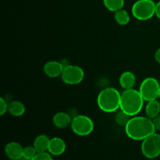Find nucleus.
<instances>
[{"mask_svg": "<svg viewBox=\"0 0 160 160\" xmlns=\"http://www.w3.org/2000/svg\"><path fill=\"white\" fill-rule=\"evenodd\" d=\"M124 128L127 136L134 141H143L156 131L152 119L138 115L131 117Z\"/></svg>", "mask_w": 160, "mask_h": 160, "instance_id": "obj_1", "label": "nucleus"}, {"mask_svg": "<svg viewBox=\"0 0 160 160\" xmlns=\"http://www.w3.org/2000/svg\"><path fill=\"white\" fill-rule=\"evenodd\" d=\"M144 102L139 90L127 89L121 93L120 109L130 117H134L142 111Z\"/></svg>", "mask_w": 160, "mask_h": 160, "instance_id": "obj_2", "label": "nucleus"}, {"mask_svg": "<svg viewBox=\"0 0 160 160\" xmlns=\"http://www.w3.org/2000/svg\"><path fill=\"white\" fill-rule=\"evenodd\" d=\"M121 94L114 88H106L98 94L97 97V105L102 111L105 112H116L120 108Z\"/></svg>", "mask_w": 160, "mask_h": 160, "instance_id": "obj_3", "label": "nucleus"}, {"mask_svg": "<svg viewBox=\"0 0 160 160\" xmlns=\"http://www.w3.org/2000/svg\"><path fill=\"white\" fill-rule=\"evenodd\" d=\"M156 3L153 0H138L131 8L132 16L141 21L150 20L156 15Z\"/></svg>", "mask_w": 160, "mask_h": 160, "instance_id": "obj_4", "label": "nucleus"}, {"mask_svg": "<svg viewBox=\"0 0 160 160\" xmlns=\"http://www.w3.org/2000/svg\"><path fill=\"white\" fill-rule=\"evenodd\" d=\"M141 150L147 159H156L160 156V134L156 132L144 139L141 145Z\"/></svg>", "mask_w": 160, "mask_h": 160, "instance_id": "obj_5", "label": "nucleus"}, {"mask_svg": "<svg viewBox=\"0 0 160 160\" xmlns=\"http://www.w3.org/2000/svg\"><path fill=\"white\" fill-rule=\"evenodd\" d=\"M70 128L75 134L84 137L92 134L95 124L93 120L88 116L78 115L72 119Z\"/></svg>", "mask_w": 160, "mask_h": 160, "instance_id": "obj_6", "label": "nucleus"}, {"mask_svg": "<svg viewBox=\"0 0 160 160\" xmlns=\"http://www.w3.org/2000/svg\"><path fill=\"white\" fill-rule=\"evenodd\" d=\"M160 84L156 78H146L141 83L139 92L142 98L146 102L157 99L159 98Z\"/></svg>", "mask_w": 160, "mask_h": 160, "instance_id": "obj_7", "label": "nucleus"}, {"mask_svg": "<svg viewBox=\"0 0 160 160\" xmlns=\"http://www.w3.org/2000/svg\"><path fill=\"white\" fill-rule=\"evenodd\" d=\"M84 72L81 67L76 65H67L64 67L61 78L65 84L76 85L84 80Z\"/></svg>", "mask_w": 160, "mask_h": 160, "instance_id": "obj_8", "label": "nucleus"}, {"mask_svg": "<svg viewBox=\"0 0 160 160\" xmlns=\"http://www.w3.org/2000/svg\"><path fill=\"white\" fill-rule=\"evenodd\" d=\"M65 66L59 61H48L44 65L43 71L46 76L51 78L61 77Z\"/></svg>", "mask_w": 160, "mask_h": 160, "instance_id": "obj_9", "label": "nucleus"}, {"mask_svg": "<svg viewBox=\"0 0 160 160\" xmlns=\"http://www.w3.org/2000/svg\"><path fill=\"white\" fill-rule=\"evenodd\" d=\"M23 148L16 142H9L5 147V154L11 160H19L23 158Z\"/></svg>", "mask_w": 160, "mask_h": 160, "instance_id": "obj_10", "label": "nucleus"}, {"mask_svg": "<svg viewBox=\"0 0 160 160\" xmlns=\"http://www.w3.org/2000/svg\"><path fill=\"white\" fill-rule=\"evenodd\" d=\"M66 143L61 138L55 137L50 139L49 146H48V152L52 156H61L66 151Z\"/></svg>", "mask_w": 160, "mask_h": 160, "instance_id": "obj_11", "label": "nucleus"}, {"mask_svg": "<svg viewBox=\"0 0 160 160\" xmlns=\"http://www.w3.org/2000/svg\"><path fill=\"white\" fill-rule=\"evenodd\" d=\"M72 122V118L66 112H58L53 116L52 117V123L56 128H67V127L70 126Z\"/></svg>", "mask_w": 160, "mask_h": 160, "instance_id": "obj_12", "label": "nucleus"}, {"mask_svg": "<svg viewBox=\"0 0 160 160\" xmlns=\"http://www.w3.org/2000/svg\"><path fill=\"white\" fill-rule=\"evenodd\" d=\"M119 83L124 90L134 88L136 83V77L131 71H125L121 73L119 78Z\"/></svg>", "mask_w": 160, "mask_h": 160, "instance_id": "obj_13", "label": "nucleus"}, {"mask_svg": "<svg viewBox=\"0 0 160 160\" xmlns=\"http://www.w3.org/2000/svg\"><path fill=\"white\" fill-rule=\"evenodd\" d=\"M50 138L45 134H40L35 138L33 143V146L35 148L38 153L48 152L49 146Z\"/></svg>", "mask_w": 160, "mask_h": 160, "instance_id": "obj_14", "label": "nucleus"}, {"mask_svg": "<svg viewBox=\"0 0 160 160\" xmlns=\"http://www.w3.org/2000/svg\"><path fill=\"white\" fill-rule=\"evenodd\" d=\"M26 112V107L23 102L17 100L9 102V107H8V112L12 117H19L23 116Z\"/></svg>", "mask_w": 160, "mask_h": 160, "instance_id": "obj_15", "label": "nucleus"}, {"mask_svg": "<svg viewBox=\"0 0 160 160\" xmlns=\"http://www.w3.org/2000/svg\"><path fill=\"white\" fill-rule=\"evenodd\" d=\"M145 114L147 117L152 120H154L160 115V103L157 99L148 102L145 106Z\"/></svg>", "mask_w": 160, "mask_h": 160, "instance_id": "obj_16", "label": "nucleus"}, {"mask_svg": "<svg viewBox=\"0 0 160 160\" xmlns=\"http://www.w3.org/2000/svg\"><path fill=\"white\" fill-rule=\"evenodd\" d=\"M114 19H115L116 22H117L119 25L125 26V25L129 23L130 20H131V16H130L129 12H128L126 9H120V10L115 12V14H114Z\"/></svg>", "mask_w": 160, "mask_h": 160, "instance_id": "obj_17", "label": "nucleus"}, {"mask_svg": "<svg viewBox=\"0 0 160 160\" xmlns=\"http://www.w3.org/2000/svg\"><path fill=\"white\" fill-rule=\"evenodd\" d=\"M103 4L108 10L115 12L123 9L125 0H103Z\"/></svg>", "mask_w": 160, "mask_h": 160, "instance_id": "obj_18", "label": "nucleus"}, {"mask_svg": "<svg viewBox=\"0 0 160 160\" xmlns=\"http://www.w3.org/2000/svg\"><path fill=\"white\" fill-rule=\"evenodd\" d=\"M131 118V117H130L129 115H128V114H126L125 112H123V111H121L120 109V112H117V114L116 115L115 120L116 123L118 125L122 127H125Z\"/></svg>", "mask_w": 160, "mask_h": 160, "instance_id": "obj_19", "label": "nucleus"}, {"mask_svg": "<svg viewBox=\"0 0 160 160\" xmlns=\"http://www.w3.org/2000/svg\"><path fill=\"white\" fill-rule=\"evenodd\" d=\"M38 154V152L36 151L35 148L34 146H26L23 148V158L26 160H31L36 155Z\"/></svg>", "mask_w": 160, "mask_h": 160, "instance_id": "obj_20", "label": "nucleus"}, {"mask_svg": "<svg viewBox=\"0 0 160 160\" xmlns=\"http://www.w3.org/2000/svg\"><path fill=\"white\" fill-rule=\"evenodd\" d=\"M31 160H54L49 152H39Z\"/></svg>", "mask_w": 160, "mask_h": 160, "instance_id": "obj_21", "label": "nucleus"}, {"mask_svg": "<svg viewBox=\"0 0 160 160\" xmlns=\"http://www.w3.org/2000/svg\"><path fill=\"white\" fill-rule=\"evenodd\" d=\"M9 103L4 99V98H0V115L3 116L8 112Z\"/></svg>", "mask_w": 160, "mask_h": 160, "instance_id": "obj_22", "label": "nucleus"}, {"mask_svg": "<svg viewBox=\"0 0 160 160\" xmlns=\"http://www.w3.org/2000/svg\"><path fill=\"white\" fill-rule=\"evenodd\" d=\"M153 120V123H154L155 128H156V131H160V115L158 116L157 117L154 119Z\"/></svg>", "mask_w": 160, "mask_h": 160, "instance_id": "obj_23", "label": "nucleus"}, {"mask_svg": "<svg viewBox=\"0 0 160 160\" xmlns=\"http://www.w3.org/2000/svg\"><path fill=\"white\" fill-rule=\"evenodd\" d=\"M156 17H157L158 19H159L160 20V1L158 2L157 3H156Z\"/></svg>", "mask_w": 160, "mask_h": 160, "instance_id": "obj_24", "label": "nucleus"}, {"mask_svg": "<svg viewBox=\"0 0 160 160\" xmlns=\"http://www.w3.org/2000/svg\"><path fill=\"white\" fill-rule=\"evenodd\" d=\"M155 59H156V62L160 63V48H158L155 53Z\"/></svg>", "mask_w": 160, "mask_h": 160, "instance_id": "obj_25", "label": "nucleus"}, {"mask_svg": "<svg viewBox=\"0 0 160 160\" xmlns=\"http://www.w3.org/2000/svg\"><path fill=\"white\" fill-rule=\"evenodd\" d=\"M159 98H160V88H159Z\"/></svg>", "mask_w": 160, "mask_h": 160, "instance_id": "obj_26", "label": "nucleus"}]
</instances>
